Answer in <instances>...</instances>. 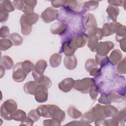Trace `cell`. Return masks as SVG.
Masks as SVG:
<instances>
[{
    "label": "cell",
    "instance_id": "1",
    "mask_svg": "<svg viewBox=\"0 0 126 126\" xmlns=\"http://www.w3.org/2000/svg\"><path fill=\"white\" fill-rule=\"evenodd\" d=\"M38 19V15L35 13L23 14L20 19L22 33L25 35L30 34L32 31V25L35 24Z\"/></svg>",
    "mask_w": 126,
    "mask_h": 126
},
{
    "label": "cell",
    "instance_id": "2",
    "mask_svg": "<svg viewBox=\"0 0 126 126\" xmlns=\"http://www.w3.org/2000/svg\"><path fill=\"white\" fill-rule=\"evenodd\" d=\"M17 109L16 102L13 99L5 100L0 107V116L1 118L6 121L11 120V115Z\"/></svg>",
    "mask_w": 126,
    "mask_h": 126
},
{
    "label": "cell",
    "instance_id": "3",
    "mask_svg": "<svg viewBox=\"0 0 126 126\" xmlns=\"http://www.w3.org/2000/svg\"><path fill=\"white\" fill-rule=\"evenodd\" d=\"M83 23L88 36L95 34L97 27V22L94 16L92 13H87L83 16Z\"/></svg>",
    "mask_w": 126,
    "mask_h": 126
},
{
    "label": "cell",
    "instance_id": "4",
    "mask_svg": "<svg viewBox=\"0 0 126 126\" xmlns=\"http://www.w3.org/2000/svg\"><path fill=\"white\" fill-rule=\"evenodd\" d=\"M94 84V79L87 77L75 81L73 88L82 93L87 94L91 87Z\"/></svg>",
    "mask_w": 126,
    "mask_h": 126
},
{
    "label": "cell",
    "instance_id": "5",
    "mask_svg": "<svg viewBox=\"0 0 126 126\" xmlns=\"http://www.w3.org/2000/svg\"><path fill=\"white\" fill-rule=\"evenodd\" d=\"M63 8L72 12L83 14L86 12L84 8V3L77 0H64Z\"/></svg>",
    "mask_w": 126,
    "mask_h": 126
},
{
    "label": "cell",
    "instance_id": "6",
    "mask_svg": "<svg viewBox=\"0 0 126 126\" xmlns=\"http://www.w3.org/2000/svg\"><path fill=\"white\" fill-rule=\"evenodd\" d=\"M28 73L25 71L22 66V62L17 63L13 69L12 78L17 82H21L26 78Z\"/></svg>",
    "mask_w": 126,
    "mask_h": 126
},
{
    "label": "cell",
    "instance_id": "7",
    "mask_svg": "<svg viewBox=\"0 0 126 126\" xmlns=\"http://www.w3.org/2000/svg\"><path fill=\"white\" fill-rule=\"evenodd\" d=\"M48 116L49 118L56 119L61 122L63 121L65 118V112L54 104H49Z\"/></svg>",
    "mask_w": 126,
    "mask_h": 126
},
{
    "label": "cell",
    "instance_id": "8",
    "mask_svg": "<svg viewBox=\"0 0 126 126\" xmlns=\"http://www.w3.org/2000/svg\"><path fill=\"white\" fill-rule=\"evenodd\" d=\"M59 11L51 7H49L45 9L41 14V18L42 21L46 23H50L58 19L59 16Z\"/></svg>",
    "mask_w": 126,
    "mask_h": 126
},
{
    "label": "cell",
    "instance_id": "9",
    "mask_svg": "<svg viewBox=\"0 0 126 126\" xmlns=\"http://www.w3.org/2000/svg\"><path fill=\"white\" fill-rule=\"evenodd\" d=\"M78 48L75 46L71 38L63 41L62 46L59 50V53H63L66 56H70L74 55V53Z\"/></svg>",
    "mask_w": 126,
    "mask_h": 126
},
{
    "label": "cell",
    "instance_id": "10",
    "mask_svg": "<svg viewBox=\"0 0 126 126\" xmlns=\"http://www.w3.org/2000/svg\"><path fill=\"white\" fill-rule=\"evenodd\" d=\"M48 89L43 85L38 84L34 93L36 101L39 103L46 101L48 99Z\"/></svg>",
    "mask_w": 126,
    "mask_h": 126
},
{
    "label": "cell",
    "instance_id": "11",
    "mask_svg": "<svg viewBox=\"0 0 126 126\" xmlns=\"http://www.w3.org/2000/svg\"><path fill=\"white\" fill-rule=\"evenodd\" d=\"M114 47V44L109 41L100 42L98 43L96 52L97 54L101 56H107L108 53Z\"/></svg>",
    "mask_w": 126,
    "mask_h": 126
},
{
    "label": "cell",
    "instance_id": "12",
    "mask_svg": "<svg viewBox=\"0 0 126 126\" xmlns=\"http://www.w3.org/2000/svg\"><path fill=\"white\" fill-rule=\"evenodd\" d=\"M120 25V23L116 22L105 23L101 29L103 37L108 36L116 33L117 29Z\"/></svg>",
    "mask_w": 126,
    "mask_h": 126
},
{
    "label": "cell",
    "instance_id": "13",
    "mask_svg": "<svg viewBox=\"0 0 126 126\" xmlns=\"http://www.w3.org/2000/svg\"><path fill=\"white\" fill-rule=\"evenodd\" d=\"M71 38L75 46L78 48L83 47L86 44L88 36L85 32H82L75 35Z\"/></svg>",
    "mask_w": 126,
    "mask_h": 126
},
{
    "label": "cell",
    "instance_id": "14",
    "mask_svg": "<svg viewBox=\"0 0 126 126\" xmlns=\"http://www.w3.org/2000/svg\"><path fill=\"white\" fill-rule=\"evenodd\" d=\"M75 81L72 78H66L62 80L58 85L60 90L64 93L69 92L74 87Z\"/></svg>",
    "mask_w": 126,
    "mask_h": 126
},
{
    "label": "cell",
    "instance_id": "15",
    "mask_svg": "<svg viewBox=\"0 0 126 126\" xmlns=\"http://www.w3.org/2000/svg\"><path fill=\"white\" fill-rule=\"evenodd\" d=\"M66 25L62 22H56L54 23L51 27V32L53 34H58L61 37L63 36L66 32Z\"/></svg>",
    "mask_w": 126,
    "mask_h": 126
},
{
    "label": "cell",
    "instance_id": "16",
    "mask_svg": "<svg viewBox=\"0 0 126 126\" xmlns=\"http://www.w3.org/2000/svg\"><path fill=\"white\" fill-rule=\"evenodd\" d=\"M94 118V122H98L100 120H104L106 117L104 115L102 106L99 104H96L91 110Z\"/></svg>",
    "mask_w": 126,
    "mask_h": 126
},
{
    "label": "cell",
    "instance_id": "17",
    "mask_svg": "<svg viewBox=\"0 0 126 126\" xmlns=\"http://www.w3.org/2000/svg\"><path fill=\"white\" fill-rule=\"evenodd\" d=\"M123 55L120 50L114 49L111 53L108 58L109 63L113 65L118 64L122 60Z\"/></svg>",
    "mask_w": 126,
    "mask_h": 126
},
{
    "label": "cell",
    "instance_id": "18",
    "mask_svg": "<svg viewBox=\"0 0 126 126\" xmlns=\"http://www.w3.org/2000/svg\"><path fill=\"white\" fill-rule=\"evenodd\" d=\"M64 65L65 67L69 70L75 69L77 66V61L75 55L70 56H66L63 60Z\"/></svg>",
    "mask_w": 126,
    "mask_h": 126
},
{
    "label": "cell",
    "instance_id": "19",
    "mask_svg": "<svg viewBox=\"0 0 126 126\" xmlns=\"http://www.w3.org/2000/svg\"><path fill=\"white\" fill-rule=\"evenodd\" d=\"M106 11L110 19L114 22H116L120 12L119 8L117 6L109 5L107 6Z\"/></svg>",
    "mask_w": 126,
    "mask_h": 126
},
{
    "label": "cell",
    "instance_id": "20",
    "mask_svg": "<svg viewBox=\"0 0 126 126\" xmlns=\"http://www.w3.org/2000/svg\"><path fill=\"white\" fill-rule=\"evenodd\" d=\"M38 84L35 81H31L27 82L23 86V89L25 92L28 94L34 95V93L36 88Z\"/></svg>",
    "mask_w": 126,
    "mask_h": 126
},
{
    "label": "cell",
    "instance_id": "21",
    "mask_svg": "<svg viewBox=\"0 0 126 126\" xmlns=\"http://www.w3.org/2000/svg\"><path fill=\"white\" fill-rule=\"evenodd\" d=\"M27 117L26 112L21 109H17L11 115L12 120L20 121L21 123L24 122L26 119Z\"/></svg>",
    "mask_w": 126,
    "mask_h": 126
},
{
    "label": "cell",
    "instance_id": "22",
    "mask_svg": "<svg viewBox=\"0 0 126 126\" xmlns=\"http://www.w3.org/2000/svg\"><path fill=\"white\" fill-rule=\"evenodd\" d=\"M14 63L12 59L7 55L1 57L0 60V65L5 69L9 70L11 69L13 66Z\"/></svg>",
    "mask_w": 126,
    "mask_h": 126
},
{
    "label": "cell",
    "instance_id": "23",
    "mask_svg": "<svg viewBox=\"0 0 126 126\" xmlns=\"http://www.w3.org/2000/svg\"><path fill=\"white\" fill-rule=\"evenodd\" d=\"M102 108L106 118L113 117L118 112V109L112 105L102 106Z\"/></svg>",
    "mask_w": 126,
    "mask_h": 126
},
{
    "label": "cell",
    "instance_id": "24",
    "mask_svg": "<svg viewBox=\"0 0 126 126\" xmlns=\"http://www.w3.org/2000/svg\"><path fill=\"white\" fill-rule=\"evenodd\" d=\"M47 67V62L44 60H40L36 63L33 70L38 74H43Z\"/></svg>",
    "mask_w": 126,
    "mask_h": 126
},
{
    "label": "cell",
    "instance_id": "25",
    "mask_svg": "<svg viewBox=\"0 0 126 126\" xmlns=\"http://www.w3.org/2000/svg\"><path fill=\"white\" fill-rule=\"evenodd\" d=\"M98 38L95 34L88 36V47L92 52H96V49L98 45Z\"/></svg>",
    "mask_w": 126,
    "mask_h": 126
},
{
    "label": "cell",
    "instance_id": "26",
    "mask_svg": "<svg viewBox=\"0 0 126 126\" xmlns=\"http://www.w3.org/2000/svg\"><path fill=\"white\" fill-rule=\"evenodd\" d=\"M50 65L54 68L59 66L62 62V56L58 53H55L51 56L50 58Z\"/></svg>",
    "mask_w": 126,
    "mask_h": 126
},
{
    "label": "cell",
    "instance_id": "27",
    "mask_svg": "<svg viewBox=\"0 0 126 126\" xmlns=\"http://www.w3.org/2000/svg\"><path fill=\"white\" fill-rule=\"evenodd\" d=\"M113 118L118 122L119 125L124 126L126 121V109L124 108L118 112Z\"/></svg>",
    "mask_w": 126,
    "mask_h": 126
},
{
    "label": "cell",
    "instance_id": "28",
    "mask_svg": "<svg viewBox=\"0 0 126 126\" xmlns=\"http://www.w3.org/2000/svg\"><path fill=\"white\" fill-rule=\"evenodd\" d=\"M0 8L3 9L7 12H12L15 10V7L10 0H0Z\"/></svg>",
    "mask_w": 126,
    "mask_h": 126
},
{
    "label": "cell",
    "instance_id": "29",
    "mask_svg": "<svg viewBox=\"0 0 126 126\" xmlns=\"http://www.w3.org/2000/svg\"><path fill=\"white\" fill-rule=\"evenodd\" d=\"M9 38L14 46H19L23 42V37L18 33L13 32L9 35Z\"/></svg>",
    "mask_w": 126,
    "mask_h": 126
},
{
    "label": "cell",
    "instance_id": "30",
    "mask_svg": "<svg viewBox=\"0 0 126 126\" xmlns=\"http://www.w3.org/2000/svg\"><path fill=\"white\" fill-rule=\"evenodd\" d=\"M68 115L73 119H78L82 116V113L75 106L70 105L67 109Z\"/></svg>",
    "mask_w": 126,
    "mask_h": 126
},
{
    "label": "cell",
    "instance_id": "31",
    "mask_svg": "<svg viewBox=\"0 0 126 126\" xmlns=\"http://www.w3.org/2000/svg\"><path fill=\"white\" fill-rule=\"evenodd\" d=\"M116 33V40L118 42H120L125 38L126 27L121 24L117 29Z\"/></svg>",
    "mask_w": 126,
    "mask_h": 126
},
{
    "label": "cell",
    "instance_id": "32",
    "mask_svg": "<svg viewBox=\"0 0 126 126\" xmlns=\"http://www.w3.org/2000/svg\"><path fill=\"white\" fill-rule=\"evenodd\" d=\"M81 121L87 126H89L90 123L94 122V119L92 111L90 110L85 113L82 117Z\"/></svg>",
    "mask_w": 126,
    "mask_h": 126
},
{
    "label": "cell",
    "instance_id": "33",
    "mask_svg": "<svg viewBox=\"0 0 126 126\" xmlns=\"http://www.w3.org/2000/svg\"><path fill=\"white\" fill-rule=\"evenodd\" d=\"M95 61L96 64L97 65H99L100 67H103L109 63L108 57L107 56H101L97 54L95 55Z\"/></svg>",
    "mask_w": 126,
    "mask_h": 126
},
{
    "label": "cell",
    "instance_id": "34",
    "mask_svg": "<svg viewBox=\"0 0 126 126\" xmlns=\"http://www.w3.org/2000/svg\"><path fill=\"white\" fill-rule=\"evenodd\" d=\"M99 1L97 0H90L84 3V8L86 12L94 10L97 8L98 6Z\"/></svg>",
    "mask_w": 126,
    "mask_h": 126
},
{
    "label": "cell",
    "instance_id": "35",
    "mask_svg": "<svg viewBox=\"0 0 126 126\" xmlns=\"http://www.w3.org/2000/svg\"><path fill=\"white\" fill-rule=\"evenodd\" d=\"M48 108L49 104L48 105H41L39 106L37 109L36 111L38 114L41 117L44 118H49L48 116Z\"/></svg>",
    "mask_w": 126,
    "mask_h": 126
},
{
    "label": "cell",
    "instance_id": "36",
    "mask_svg": "<svg viewBox=\"0 0 126 126\" xmlns=\"http://www.w3.org/2000/svg\"><path fill=\"white\" fill-rule=\"evenodd\" d=\"M12 45L13 43L10 39L3 38L0 40V48L1 51H6L9 49Z\"/></svg>",
    "mask_w": 126,
    "mask_h": 126
},
{
    "label": "cell",
    "instance_id": "37",
    "mask_svg": "<svg viewBox=\"0 0 126 126\" xmlns=\"http://www.w3.org/2000/svg\"><path fill=\"white\" fill-rule=\"evenodd\" d=\"M96 67H97V64L94 59H89L86 61L85 64V68L87 71L89 72L91 70Z\"/></svg>",
    "mask_w": 126,
    "mask_h": 126
},
{
    "label": "cell",
    "instance_id": "38",
    "mask_svg": "<svg viewBox=\"0 0 126 126\" xmlns=\"http://www.w3.org/2000/svg\"><path fill=\"white\" fill-rule=\"evenodd\" d=\"M22 66L25 71L29 74L30 72L34 70V65L33 63L29 60H25L22 62Z\"/></svg>",
    "mask_w": 126,
    "mask_h": 126
},
{
    "label": "cell",
    "instance_id": "39",
    "mask_svg": "<svg viewBox=\"0 0 126 126\" xmlns=\"http://www.w3.org/2000/svg\"><path fill=\"white\" fill-rule=\"evenodd\" d=\"M89 93L90 94V96L91 98L93 100H95L99 93L98 87L95 84H94L90 88Z\"/></svg>",
    "mask_w": 126,
    "mask_h": 126
},
{
    "label": "cell",
    "instance_id": "40",
    "mask_svg": "<svg viewBox=\"0 0 126 126\" xmlns=\"http://www.w3.org/2000/svg\"><path fill=\"white\" fill-rule=\"evenodd\" d=\"M100 94H101V95L99 98V99H98V101L99 103L104 104H109L112 103L109 97V94H106L104 93H102Z\"/></svg>",
    "mask_w": 126,
    "mask_h": 126
},
{
    "label": "cell",
    "instance_id": "41",
    "mask_svg": "<svg viewBox=\"0 0 126 126\" xmlns=\"http://www.w3.org/2000/svg\"><path fill=\"white\" fill-rule=\"evenodd\" d=\"M126 58L122 61H121L116 67L117 72L120 74H124L126 73Z\"/></svg>",
    "mask_w": 126,
    "mask_h": 126
},
{
    "label": "cell",
    "instance_id": "42",
    "mask_svg": "<svg viewBox=\"0 0 126 126\" xmlns=\"http://www.w3.org/2000/svg\"><path fill=\"white\" fill-rule=\"evenodd\" d=\"M27 117L31 119L33 122H35L40 119V116L38 114L36 109H33L29 112Z\"/></svg>",
    "mask_w": 126,
    "mask_h": 126
},
{
    "label": "cell",
    "instance_id": "43",
    "mask_svg": "<svg viewBox=\"0 0 126 126\" xmlns=\"http://www.w3.org/2000/svg\"><path fill=\"white\" fill-rule=\"evenodd\" d=\"M61 122L56 119H47L43 121V125L44 126H60Z\"/></svg>",
    "mask_w": 126,
    "mask_h": 126
},
{
    "label": "cell",
    "instance_id": "44",
    "mask_svg": "<svg viewBox=\"0 0 126 126\" xmlns=\"http://www.w3.org/2000/svg\"><path fill=\"white\" fill-rule=\"evenodd\" d=\"M9 29L8 27L3 26L0 30V36L1 38H6L9 35Z\"/></svg>",
    "mask_w": 126,
    "mask_h": 126
},
{
    "label": "cell",
    "instance_id": "45",
    "mask_svg": "<svg viewBox=\"0 0 126 126\" xmlns=\"http://www.w3.org/2000/svg\"><path fill=\"white\" fill-rule=\"evenodd\" d=\"M8 12L5 11L3 9L0 8V21L1 23L5 22L8 19Z\"/></svg>",
    "mask_w": 126,
    "mask_h": 126
},
{
    "label": "cell",
    "instance_id": "46",
    "mask_svg": "<svg viewBox=\"0 0 126 126\" xmlns=\"http://www.w3.org/2000/svg\"><path fill=\"white\" fill-rule=\"evenodd\" d=\"M12 2L15 8L22 11L23 10L25 5L24 0H14Z\"/></svg>",
    "mask_w": 126,
    "mask_h": 126
},
{
    "label": "cell",
    "instance_id": "47",
    "mask_svg": "<svg viewBox=\"0 0 126 126\" xmlns=\"http://www.w3.org/2000/svg\"><path fill=\"white\" fill-rule=\"evenodd\" d=\"M101 71H102L101 67H100V68H98L97 67L94 68L92 70H91L89 72V73H90V75H91L92 76H94V77H96L101 74Z\"/></svg>",
    "mask_w": 126,
    "mask_h": 126
},
{
    "label": "cell",
    "instance_id": "48",
    "mask_svg": "<svg viewBox=\"0 0 126 126\" xmlns=\"http://www.w3.org/2000/svg\"><path fill=\"white\" fill-rule=\"evenodd\" d=\"M64 0H52L51 3L52 5L55 8H58L63 6Z\"/></svg>",
    "mask_w": 126,
    "mask_h": 126
},
{
    "label": "cell",
    "instance_id": "49",
    "mask_svg": "<svg viewBox=\"0 0 126 126\" xmlns=\"http://www.w3.org/2000/svg\"><path fill=\"white\" fill-rule=\"evenodd\" d=\"M124 1H122V0H108V2L110 5L117 6V7L118 6H122L123 4V2Z\"/></svg>",
    "mask_w": 126,
    "mask_h": 126
},
{
    "label": "cell",
    "instance_id": "50",
    "mask_svg": "<svg viewBox=\"0 0 126 126\" xmlns=\"http://www.w3.org/2000/svg\"><path fill=\"white\" fill-rule=\"evenodd\" d=\"M25 4L28 6L34 8L37 4V0H24Z\"/></svg>",
    "mask_w": 126,
    "mask_h": 126
},
{
    "label": "cell",
    "instance_id": "51",
    "mask_svg": "<svg viewBox=\"0 0 126 126\" xmlns=\"http://www.w3.org/2000/svg\"><path fill=\"white\" fill-rule=\"evenodd\" d=\"M66 125H72V126H87L86 124L80 121H72L68 124H66Z\"/></svg>",
    "mask_w": 126,
    "mask_h": 126
},
{
    "label": "cell",
    "instance_id": "52",
    "mask_svg": "<svg viewBox=\"0 0 126 126\" xmlns=\"http://www.w3.org/2000/svg\"><path fill=\"white\" fill-rule=\"evenodd\" d=\"M33 123L31 119L27 117L26 119L23 122H21L20 125H26V126H32Z\"/></svg>",
    "mask_w": 126,
    "mask_h": 126
},
{
    "label": "cell",
    "instance_id": "53",
    "mask_svg": "<svg viewBox=\"0 0 126 126\" xmlns=\"http://www.w3.org/2000/svg\"><path fill=\"white\" fill-rule=\"evenodd\" d=\"M120 47L124 52H126V38H125L120 41Z\"/></svg>",
    "mask_w": 126,
    "mask_h": 126
},
{
    "label": "cell",
    "instance_id": "54",
    "mask_svg": "<svg viewBox=\"0 0 126 126\" xmlns=\"http://www.w3.org/2000/svg\"><path fill=\"white\" fill-rule=\"evenodd\" d=\"M4 69H5L0 65V78H1L4 75Z\"/></svg>",
    "mask_w": 126,
    "mask_h": 126
}]
</instances>
